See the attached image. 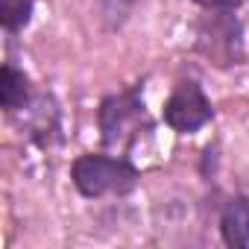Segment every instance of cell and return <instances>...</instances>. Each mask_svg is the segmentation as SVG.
Wrapping results in <instances>:
<instances>
[{
	"mask_svg": "<svg viewBox=\"0 0 249 249\" xmlns=\"http://www.w3.org/2000/svg\"><path fill=\"white\" fill-rule=\"evenodd\" d=\"M27 100H30V79L21 71L6 65L3 71H0V106L12 114V111L24 108Z\"/></svg>",
	"mask_w": 249,
	"mask_h": 249,
	"instance_id": "5",
	"label": "cell"
},
{
	"mask_svg": "<svg viewBox=\"0 0 249 249\" xmlns=\"http://www.w3.org/2000/svg\"><path fill=\"white\" fill-rule=\"evenodd\" d=\"M211 117H214V108H211L208 97L191 79L179 82L176 91L170 94V100L164 103V123L179 135H191V132L202 129Z\"/></svg>",
	"mask_w": 249,
	"mask_h": 249,
	"instance_id": "2",
	"label": "cell"
},
{
	"mask_svg": "<svg viewBox=\"0 0 249 249\" xmlns=\"http://www.w3.org/2000/svg\"><path fill=\"white\" fill-rule=\"evenodd\" d=\"M33 18V0H0V24L9 33H18Z\"/></svg>",
	"mask_w": 249,
	"mask_h": 249,
	"instance_id": "6",
	"label": "cell"
},
{
	"mask_svg": "<svg viewBox=\"0 0 249 249\" xmlns=\"http://www.w3.org/2000/svg\"><path fill=\"white\" fill-rule=\"evenodd\" d=\"M73 185L82 196H106V194H129L138 185V170L126 159L111 156H79L73 161Z\"/></svg>",
	"mask_w": 249,
	"mask_h": 249,
	"instance_id": "1",
	"label": "cell"
},
{
	"mask_svg": "<svg viewBox=\"0 0 249 249\" xmlns=\"http://www.w3.org/2000/svg\"><path fill=\"white\" fill-rule=\"evenodd\" d=\"M220 231H223V240L229 246H234V249L249 246V199L246 196H231L223 205Z\"/></svg>",
	"mask_w": 249,
	"mask_h": 249,
	"instance_id": "4",
	"label": "cell"
},
{
	"mask_svg": "<svg viewBox=\"0 0 249 249\" xmlns=\"http://www.w3.org/2000/svg\"><path fill=\"white\" fill-rule=\"evenodd\" d=\"M196 3L205 9H214V12H229V9H237L243 0H196Z\"/></svg>",
	"mask_w": 249,
	"mask_h": 249,
	"instance_id": "7",
	"label": "cell"
},
{
	"mask_svg": "<svg viewBox=\"0 0 249 249\" xmlns=\"http://www.w3.org/2000/svg\"><path fill=\"white\" fill-rule=\"evenodd\" d=\"M144 117V100L141 91H126V94H114L106 97L100 106V132H103V144L114 147L126 138L132 129H138L135 123Z\"/></svg>",
	"mask_w": 249,
	"mask_h": 249,
	"instance_id": "3",
	"label": "cell"
}]
</instances>
